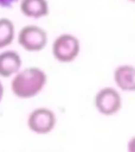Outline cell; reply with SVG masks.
I'll return each instance as SVG.
<instances>
[{
	"mask_svg": "<svg viewBox=\"0 0 135 152\" xmlns=\"http://www.w3.org/2000/svg\"><path fill=\"white\" fill-rule=\"evenodd\" d=\"M47 75L39 66L22 68L11 78V92L18 99H32L45 90Z\"/></svg>",
	"mask_w": 135,
	"mask_h": 152,
	"instance_id": "1",
	"label": "cell"
},
{
	"mask_svg": "<svg viewBox=\"0 0 135 152\" xmlns=\"http://www.w3.org/2000/svg\"><path fill=\"white\" fill-rule=\"evenodd\" d=\"M93 104L95 110L100 115L111 117L120 112L123 106V95L115 87H102L95 93Z\"/></svg>",
	"mask_w": 135,
	"mask_h": 152,
	"instance_id": "2",
	"label": "cell"
},
{
	"mask_svg": "<svg viewBox=\"0 0 135 152\" xmlns=\"http://www.w3.org/2000/svg\"><path fill=\"white\" fill-rule=\"evenodd\" d=\"M81 51L80 40L71 33L58 35L52 43V55L60 64H71L78 58Z\"/></svg>",
	"mask_w": 135,
	"mask_h": 152,
	"instance_id": "3",
	"label": "cell"
},
{
	"mask_svg": "<svg viewBox=\"0 0 135 152\" xmlns=\"http://www.w3.org/2000/svg\"><path fill=\"white\" fill-rule=\"evenodd\" d=\"M56 113L47 107H37L26 117V127L35 135H47L57 126Z\"/></svg>",
	"mask_w": 135,
	"mask_h": 152,
	"instance_id": "4",
	"label": "cell"
},
{
	"mask_svg": "<svg viewBox=\"0 0 135 152\" xmlns=\"http://www.w3.org/2000/svg\"><path fill=\"white\" fill-rule=\"evenodd\" d=\"M17 41L24 51L28 53H38L45 50L49 37L45 28L35 24L24 26L17 34Z\"/></svg>",
	"mask_w": 135,
	"mask_h": 152,
	"instance_id": "5",
	"label": "cell"
},
{
	"mask_svg": "<svg viewBox=\"0 0 135 152\" xmlns=\"http://www.w3.org/2000/svg\"><path fill=\"white\" fill-rule=\"evenodd\" d=\"M114 87L123 93H135V66L120 64L113 71Z\"/></svg>",
	"mask_w": 135,
	"mask_h": 152,
	"instance_id": "6",
	"label": "cell"
},
{
	"mask_svg": "<svg viewBox=\"0 0 135 152\" xmlns=\"http://www.w3.org/2000/svg\"><path fill=\"white\" fill-rule=\"evenodd\" d=\"M22 69V58L14 50H2L0 52V78H12Z\"/></svg>",
	"mask_w": 135,
	"mask_h": 152,
	"instance_id": "7",
	"label": "cell"
},
{
	"mask_svg": "<svg viewBox=\"0 0 135 152\" xmlns=\"http://www.w3.org/2000/svg\"><path fill=\"white\" fill-rule=\"evenodd\" d=\"M19 10L24 17L37 20L49 15L50 4L47 0H20Z\"/></svg>",
	"mask_w": 135,
	"mask_h": 152,
	"instance_id": "8",
	"label": "cell"
},
{
	"mask_svg": "<svg viewBox=\"0 0 135 152\" xmlns=\"http://www.w3.org/2000/svg\"><path fill=\"white\" fill-rule=\"evenodd\" d=\"M16 37V28L9 18H0V51L12 45Z\"/></svg>",
	"mask_w": 135,
	"mask_h": 152,
	"instance_id": "9",
	"label": "cell"
},
{
	"mask_svg": "<svg viewBox=\"0 0 135 152\" xmlns=\"http://www.w3.org/2000/svg\"><path fill=\"white\" fill-rule=\"evenodd\" d=\"M20 0H0V7L2 9H9L14 4L19 2Z\"/></svg>",
	"mask_w": 135,
	"mask_h": 152,
	"instance_id": "10",
	"label": "cell"
},
{
	"mask_svg": "<svg viewBox=\"0 0 135 152\" xmlns=\"http://www.w3.org/2000/svg\"><path fill=\"white\" fill-rule=\"evenodd\" d=\"M126 151L127 152H135V135L131 136L127 142L126 145Z\"/></svg>",
	"mask_w": 135,
	"mask_h": 152,
	"instance_id": "11",
	"label": "cell"
},
{
	"mask_svg": "<svg viewBox=\"0 0 135 152\" xmlns=\"http://www.w3.org/2000/svg\"><path fill=\"white\" fill-rule=\"evenodd\" d=\"M4 86H3L2 81H1V78H0V104L2 102L3 97H4Z\"/></svg>",
	"mask_w": 135,
	"mask_h": 152,
	"instance_id": "12",
	"label": "cell"
},
{
	"mask_svg": "<svg viewBox=\"0 0 135 152\" xmlns=\"http://www.w3.org/2000/svg\"><path fill=\"white\" fill-rule=\"evenodd\" d=\"M126 1H128V2H130V3H133V4H135V0H126Z\"/></svg>",
	"mask_w": 135,
	"mask_h": 152,
	"instance_id": "13",
	"label": "cell"
}]
</instances>
